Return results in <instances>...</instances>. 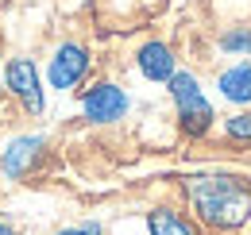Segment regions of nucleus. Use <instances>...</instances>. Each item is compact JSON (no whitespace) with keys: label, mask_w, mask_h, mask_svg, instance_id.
<instances>
[{"label":"nucleus","mask_w":251,"mask_h":235,"mask_svg":"<svg viewBox=\"0 0 251 235\" xmlns=\"http://www.w3.org/2000/svg\"><path fill=\"white\" fill-rule=\"evenodd\" d=\"M193 216L213 232H240L251 220V177L236 170H209L186 177Z\"/></svg>","instance_id":"f257e3e1"},{"label":"nucleus","mask_w":251,"mask_h":235,"mask_svg":"<svg viewBox=\"0 0 251 235\" xmlns=\"http://www.w3.org/2000/svg\"><path fill=\"white\" fill-rule=\"evenodd\" d=\"M166 93H170V100H174V112H178L182 135H189V139H205V135L213 131V123H217V112H213V104H209L201 81H197L189 70H178V73L166 81Z\"/></svg>","instance_id":"f03ea898"},{"label":"nucleus","mask_w":251,"mask_h":235,"mask_svg":"<svg viewBox=\"0 0 251 235\" xmlns=\"http://www.w3.org/2000/svg\"><path fill=\"white\" fill-rule=\"evenodd\" d=\"M127 108H131V100L116 81H97L81 93V116L89 123H116L127 116Z\"/></svg>","instance_id":"7ed1b4c3"},{"label":"nucleus","mask_w":251,"mask_h":235,"mask_svg":"<svg viewBox=\"0 0 251 235\" xmlns=\"http://www.w3.org/2000/svg\"><path fill=\"white\" fill-rule=\"evenodd\" d=\"M89 66H93V58H89V50H85L81 43H62V47L50 54L47 81H50V89L70 93V89H77L85 77H89Z\"/></svg>","instance_id":"20e7f679"},{"label":"nucleus","mask_w":251,"mask_h":235,"mask_svg":"<svg viewBox=\"0 0 251 235\" xmlns=\"http://www.w3.org/2000/svg\"><path fill=\"white\" fill-rule=\"evenodd\" d=\"M4 89L31 112V116H43L47 108V96H43V81H39V66L31 58H12L8 70H4Z\"/></svg>","instance_id":"39448f33"},{"label":"nucleus","mask_w":251,"mask_h":235,"mask_svg":"<svg viewBox=\"0 0 251 235\" xmlns=\"http://www.w3.org/2000/svg\"><path fill=\"white\" fill-rule=\"evenodd\" d=\"M43 147H47L43 135H20V139H12L8 150L0 154V174L8 177V181H20V177L43 158Z\"/></svg>","instance_id":"423d86ee"},{"label":"nucleus","mask_w":251,"mask_h":235,"mask_svg":"<svg viewBox=\"0 0 251 235\" xmlns=\"http://www.w3.org/2000/svg\"><path fill=\"white\" fill-rule=\"evenodd\" d=\"M135 66H139V73H143L147 81H158V85H166V81L178 73L174 50H170L162 39H151V43H143V47L135 50Z\"/></svg>","instance_id":"0eeeda50"},{"label":"nucleus","mask_w":251,"mask_h":235,"mask_svg":"<svg viewBox=\"0 0 251 235\" xmlns=\"http://www.w3.org/2000/svg\"><path fill=\"white\" fill-rule=\"evenodd\" d=\"M220 96L236 108H251V62H232L217 73Z\"/></svg>","instance_id":"6e6552de"},{"label":"nucleus","mask_w":251,"mask_h":235,"mask_svg":"<svg viewBox=\"0 0 251 235\" xmlns=\"http://www.w3.org/2000/svg\"><path fill=\"white\" fill-rule=\"evenodd\" d=\"M147 232L151 235H197V228L174 208H151L147 212Z\"/></svg>","instance_id":"1a4fd4ad"},{"label":"nucleus","mask_w":251,"mask_h":235,"mask_svg":"<svg viewBox=\"0 0 251 235\" xmlns=\"http://www.w3.org/2000/svg\"><path fill=\"white\" fill-rule=\"evenodd\" d=\"M217 47L228 58H251V27H224Z\"/></svg>","instance_id":"9d476101"},{"label":"nucleus","mask_w":251,"mask_h":235,"mask_svg":"<svg viewBox=\"0 0 251 235\" xmlns=\"http://www.w3.org/2000/svg\"><path fill=\"white\" fill-rule=\"evenodd\" d=\"M224 135L236 139V143H251V108L236 112L232 119H224Z\"/></svg>","instance_id":"9b49d317"},{"label":"nucleus","mask_w":251,"mask_h":235,"mask_svg":"<svg viewBox=\"0 0 251 235\" xmlns=\"http://www.w3.org/2000/svg\"><path fill=\"white\" fill-rule=\"evenodd\" d=\"M58 235H104V228L97 220H85V224H74V228H62Z\"/></svg>","instance_id":"f8f14e48"},{"label":"nucleus","mask_w":251,"mask_h":235,"mask_svg":"<svg viewBox=\"0 0 251 235\" xmlns=\"http://www.w3.org/2000/svg\"><path fill=\"white\" fill-rule=\"evenodd\" d=\"M0 235H16V232H12V228H8V224H0Z\"/></svg>","instance_id":"ddd939ff"},{"label":"nucleus","mask_w":251,"mask_h":235,"mask_svg":"<svg viewBox=\"0 0 251 235\" xmlns=\"http://www.w3.org/2000/svg\"><path fill=\"white\" fill-rule=\"evenodd\" d=\"M0 93H4V77H0Z\"/></svg>","instance_id":"4468645a"}]
</instances>
